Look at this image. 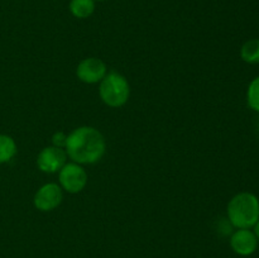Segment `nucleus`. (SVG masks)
<instances>
[{
    "instance_id": "nucleus-2",
    "label": "nucleus",
    "mask_w": 259,
    "mask_h": 258,
    "mask_svg": "<svg viewBox=\"0 0 259 258\" xmlns=\"http://www.w3.org/2000/svg\"><path fill=\"white\" fill-rule=\"evenodd\" d=\"M228 220L237 229H252L259 220V199L252 192H239L228 204Z\"/></svg>"
},
{
    "instance_id": "nucleus-11",
    "label": "nucleus",
    "mask_w": 259,
    "mask_h": 258,
    "mask_svg": "<svg viewBox=\"0 0 259 258\" xmlns=\"http://www.w3.org/2000/svg\"><path fill=\"white\" fill-rule=\"evenodd\" d=\"M17 143L7 134H0V164L9 162L17 154Z\"/></svg>"
},
{
    "instance_id": "nucleus-7",
    "label": "nucleus",
    "mask_w": 259,
    "mask_h": 258,
    "mask_svg": "<svg viewBox=\"0 0 259 258\" xmlns=\"http://www.w3.org/2000/svg\"><path fill=\"white\" fill-rule=\"evenodd\" d=\"M78 80L85 83L100 82L106 75V65L96 57L85 58L76 68Z\"/></svg>"
},
{
    "instance_id": "nucleus-13",
    "label": "nucleus",
    "mask_w": 259,
    "mask_h": 258,
    "mask_svg": "<svg viewBox=\"0 0 259 258\" xmlns=\"http://www.w3.org/2000/svg\"><path fill=\"white\" fill-rule=\"evenodd\" d=\"M66 141H67V136H66L65 133H62V132H58V133H56L55 136L52 137L53 146L60 147V148L66 146Z\"/></svg>"
},
{
    "instance_id": "nucleus-15",
    "label": "nucleus",
    "mask_w": 259,
    "mask_h": 258,
    "mask_svg": "<svg viewBox=\"0 0 259 258\" xmlns=\"http://www.w3.org/2000/svg\"><path fill=\"white\" fill-rule=\"evenodd\" d=\"M95 2H105V0H95Z\"/></svg>"
},
{
    "instance_id": "nucleus-6",
    "label": "nucleus",
    "mask_w": 259,
    "mask_h": 258,
    "mask_svg": "<svg viewBox=\"0 0 259 258\" xmlns=\"http://www.w3.org/2000/svg\"><path fill=\"white\" fill-rule=\"evenodd\" d=\"M67 153L60 147H46L39 152L37 157L38 168L46 174L58 172L66 164Z\"/></svg>"
},
{
    "instance_id": "nucleus-12",
    "label": "nucleus",
    "mask_w": 259,
    "mask_h": 258,
    "mask_svg": "<svg viewBox=\"0 0 259 258\" xmlns=\"http://www.w3.org/2000/svg\"><path fill=\"white\" fill-rule=\"evenodd\" d=\"M247 103L250 109L259 113V76L253 78L247 90Z\"/></svg>"
},
{
    "instance_id": "nucleus-4",
    "label": "nucleus",
    "mask_w": 259,
    "mask_h": 258,
    "mask_svg": "<svg viewBox=\"0 0 259 258\" xmlns=\"http://www.w3.org/2000/svg\"><path fill=\"white\" fill-rule=\"evenodd\" d=\"M58 182L61 189L67 191L68 194H78L88 184V174L81 164L70 162L60 169Z\"/></svg>"
},
{
    "instance_id": "nucleus-14",
    "label": "nucleus",
    "mask_w": 259,
    "mask_h": 258,
    "mask_svg": "<svg viewBox=\"0 0 259 258\" xmlns=\"http://www.w3.org/2000/svg\"><path fill=\"white\" fill-rule=\"evenodd\" d=\"M253 233H254V235L257 237L258 242H259V220L257 223H255V225L253 227Z\"/></svg>"
},
{
    "instance_id": "nucleus-9",
    "label": "nucleus",
    "mask_w": 259,
    "mask_h": 258,
    "mask_svg": "<svg viewBox=\"0 0 259 258\" xmlns=\"http://www.w3.org/2000/svg\"><path fill=\"white\" fill-rule=\"evenodd\" d=\"M68 9L75 18L86 19L95 10V0H71Z\"/></svg>"
},
{
    "instance_id": "nucleus-3",
    "label": "nucleus",
    "mask_w": 259,
    "mask_h": 258,
    "mask_svg": "<svg viewBox=\"0 0 259 258\" xmlns=\"http://www.w3.org/2000/svg\"><path fill=\"white\" fill-rule=\"evenodd\" d=\"M99 94L104 103L111 108L123 106L128 101L131 95V86L128 80L119 72L111 71L106 73L105 77L100 81Z\"/></svg>"
},
{
    "instance_id": "nucleus-1",
    "label": "nucleus",
    "mask_w": 259,
    "mask_h": 258,
    "mask_svg": "<svg viewBox=\"0 0 259 258\" xmlns=\"http://www.w3.org/2000/svg\"><path fill=\"white\" fill-rule=\"evenodd\" d=\"M66 153L75 163L93 164L105 153L104 136L93 126H80L71 132L66 141Z\"/></svg>"
},
{
    "instance_id": "nucleus-10",
    "label": "nucleus",
    "mask_w": 259,
    "mask_h": 258,
    "mask_svg": "<svg viewBox=\"0 0 259 258\" xmlns=\"http://www.w3.org/2000/svg\"><path fill=\"white\" fill-rule=\"evenodd\" d=\"M240 57L244 62L250 65H258L259 63V38L249 39L240 48Z\"/></svg>"
},
{
    "instance_id": "nucleus-5",
    "label": "nucleus",
    "mask_w": 259,
    "mask_h": 258,
    "mask_svg": "<svg viewBox=\"0 0 259 258\" xmlns=\"http://www.w3.org/2000/svg\"><path fill=\"white\" fill-rule=\"evenodd\" d=\"M62 199L63 194L60 185L50 182V184L43 185L35 192L33 202H34L35 209L40 210V211H51L62 202Z\"/></svg>"
},
{
    "instance_id": "nucleus-8",
    "label": "nucleus",
    "mask_w": 259,
    "mask_h": 258,
    "mask_svg": "<svg viewBox=\"0 0 259 258\" xmlns=\"http://www.w3.org/2000/svg\"><path fill=\"white\" fill-rule=\"evenodd\" d=\"M258 239L250 229H238L230 237V247L237 254L248 257L258 248Z\"/></svg>"
}]
</instances>
